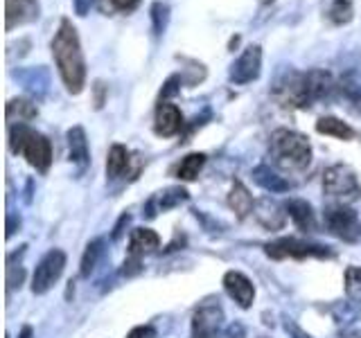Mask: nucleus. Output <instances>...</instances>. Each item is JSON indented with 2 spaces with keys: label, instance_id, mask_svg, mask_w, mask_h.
Wrapping results in <instances>:
<instances>
[{
  "label": "nucleus",
  "instance_id": "c756f323",
  "mask_svg": "<svg viewBox=\"0 0 361 338\" xmlns=\"http://www.w3.org/2000/svg\"><path fill=\"white\" fill-rule=\"evenodd\" d=\"M127 338H156V330L149 325H142V327H135V330H131Z\"/></svg>",
  "mask_w": 361,
  "mask_h": 338
},
{
  "label": "nucleus",
  "instance_id": "a878e982",
  "mask_svg": "<svg viewBox=\"0 0 361 338\" xmlns=\"http://www.w3.org/2000/svg\"><path fill=\"white\" fill-rule=\"evenodd\" d=\"M353 14H355V9L350 0H334L330 11H327V16H330L334 25H345V23L353 20Z\"/></svg>",
  "mask_w": 361,
  "mask_h": 338
},
{
  "label": "nucleus",
  "instance_id": "6e6552de",
  "mask_svg": "<svg viewBox=\"0 0 361 338\" xmlns=\"http://www.w3.org/2000/svg\"><path fill=\"white\" fill-rule=\"evenodd\" d=\"M259 73H262V48L259 45H248L231 65V82L237 86L251 84L259 77Z\"/></svg>",
  "mask_w": 361,
  "mask_h": 338
},
{
  "label": "nucleus",
  "instance_id": "ddd939ff",
  "mask_svg": "<svg viewBox=\"0 0 361 338\" xmlns=\"http://www.w3.org/2000/svg\"><path fill=\"white\" fill-rule=\"evenodd\" d=\"M183 201H188V192L183 187H169L161 194H156L154 199H149L145 208L147 217H156V212H165V210H172L176 206H180Z\"/></svg>",
  "mask_w": 361,
  "mask_h": 338
},
{
  "label": "nucleus",
  "instance_id": "423d86ee",
  "mask_svg": "<svg viewBox=\"0 0 361 338\" xmlns=\"http://www.w3.org/2000/svg\"><path fill=\"white\" fill-rule=\"evenodd\" d=\"M323 219H325L327 230H330L334 237H338V239H343V242H357L359 239L361 223H359V217L353 208L332 206V208L325 210Z\"/></svg>",
  "mask_w": 361,
  "mask_h": 338
},
{
  "label": "nucleus",
  "instance_id": "5701e85b",
  "mask_svg": "<svg viewBox=\"0 0 361 338\" xmlns=\"http://www.w3.org/2000/svg\"><path fill=\"white\" fill-rule=\"evenodd\" d=\"M203 165H206V156H203V154H190L176 167V176L180 180H195L199 176V172L203 169Z\"/></svg>",
  "mask_w": 361,
  "mask_h": 338
},
{
  "label": "nucleus",
  "instance_id": "f704fd0d",
  "mask_svg": "<svg viewBox=\"0 0 361 338\" xmlns=\"http://www.w3.org/2000/svg\"><path fill=\"white\" fill-rule=\"evenodd\" d=\"M259 3H262V5H269V3H274V0H259Z\"/></svg>",
  "mask_w": 361,
  "mask_h": 338
},
{
  "label": "nucleus",
  "instance_id": "9d476101",
  "mask_svg": "<svg viewBox=\"0 0 361 338\" xmlns=\"http://www.w3.org/2000/svg\"><path fill=\"white\" fill-rule=\"evenodd\" d=\"M180 129H183V115L176 104H169V101H161L156 108V118H154V131L163 138H172Z\"/></svg>",
  "mask_w": 361,
  "mask_h": 338
},
{
  "label": "nucleus",
  "instance_id": "9b49d317",
  "mask_svg": "<svg viewBox=\"0 0 361 338\" xmlns=\"http://www.w3.org/2000/svg\"><path fill=\"white\" fill-rule=\"evenodd\" d=\"M224 289L240 307L244 309L251 307V302L255 298V289L251 284V280L244 273H240V270H228V273L224 275Z\"/></svg>",
  "mask_w": 361,
  "mask_h": 338
},
{
  "label": "nucleus",
  "instance_id": "aec40b11",
  "mask_svg": "<svg viewBox=\"0 0 361 338\" xmlns=\"http://www.w3.org/2000/svg\"><path fill=\"white\" fill-rule=\"evenodd\" d=\"M228 206L235 210L237 219H244L248 212L253 210V196L248 194V189L240 183V180H235L233 187H231V194H228Z\"/></svg>",
  "mask_w": 361,
  "mask_h": 338
},
{
  "label": "nucleus",
  "instance_id": "7ed1b4c3",
  "mask_svg": "<svg viewBox=\"0 0 361 338\" xmlns=\"http://www.w3.org/2000/svg\"><path fill=\"white\" fill-rule=\"evenodd\" d=\"M9 146L14 154H20L39 172H48L52 163V146L43 133L30 129L27 124L9 127Z\"/></svg>",
  "mask_w": 361,
  "mask_h": 338
},
{
  "label": "nucleus",
  "instance_id": "cd10ccee",
  "mask_svg": "<svg viewBox=\"0 0 361 338\" xmlns=\"http://www.w3.org/2000/svg\"><path fill=\"white\" fill-rule=\"evenodd\" d=\"M152 20H154V30L156 34H163L169 20V7L165 3H154L152 5Z\"/></svg>",
  "mask_w": 361,
  "mask_h": 338
},
{
  "label": "nucleus",
  "instance_id": "72a5a7b5",
  "mask_svg": "<svg viewBox=\"0 0 361 338\" xmlns=\"http://www.w3.org/2000/svg\"><path fill=\"white\" fill-rule=\"evenodd\" d=\"M341 338H361V332H357V330H345V332H341Z\"/></svg>",
  "mask_w": 361,
  "mask_h": 338
},
{
  "label": "nucleus",
  "instance_id": "473e14b6",
  "mask_svg": "<svg viewBox=\"0 0 361 338\" xmlns=\"http://www.w3.org/2000/svg\"><path fill=\"white\" fill-rule=\"evenodd\" d=\"M75 3V9H77V14L79 16H86V11L90 7V0H73Z\"/></svg>",
  "mask_w": 361,
  "mask_h": 338
},
{
  "label": "nucleus",
  "instance_id": "6ab92c4d",
  "mask_svg": "<svg viewBox=\"0 0 361 338\" xmlns=\"http://www.w3.org/2000/svg\"><path fill=\"white\" fill-rule=\"evenodd\" d=\"M253 180L259 185V187H264L269 192H287L291 187L289 180H285L282 176H278L274 169L267 167V165H259L253 169Z\"/></svg>",
  "mask_w": 361,
  "mask_h": 338
},
{
  "label": "nucleus",
  "instance_id": "393cba45",
  "mask_svg": "<svg viewBox=\"0 0 361 338\" xmlns=\"http://www.w3.org/2000/svg\"><path fill=\"white\" fill-rule=\"evenodd\" d=\"M102 251H104V242H102V239H95V242H90L86 246V253H84V259H82V275L84 277H88L95 270Z\"/></svg>",
  "mask_w": 361,
  "mask_h": 338
},
{
  "label": "nucleus",
  "instance_id": "1a4fd4ad",
  "mask_svg": "<svg viewBox=\"0 0 361 338\" xmlns=\"http://www.w3.org/2000/svg\"><path fill=\"white\" fill-rule=\"evenodd\" d=\"M224 320V309L217 302H203L192 320V338H217Z\"/></svg>",
  "mask_w": 361,
  "mask_h": 338
},
{
  "label": "nucleus",
  "instance_id": "dca6fc26",
  "mask_svg": "<svg viewBox=\"0 0 361 338\" xmlns=\"http://www.w3.org/2000/svg\"><path fill=\"white\" fill-rule=\"evenodd\" d=\"M285 210L289 212V217L293 219V223L298 225L305 232H314L316 230V219H314V210L307 201L302 199H289L285 203Z\"/></svg>",
  "mask_w": 361,
  "mask_h": 338
},
{
  "label": "nucleus",
  "instance_id": "412c9836",
  "mask_svg": "<svg viewBox=\"0 0 361 338\" xmlns=\"http://www.w3.org/2000/svg\"><path fill=\"white\" fill-rule=\"evenodd\" d=\"M37 106L32 104L27 99H11L7 104V120H9V127L14 124H25L27 120L37 118Z\"/></svg>",
  "mask_w": 361,
  "mask_h": 338
},
{
  "label": "nucleus",
  "instance_id": "c85d7f7f",
  "mask_svg": "<svg viewBox=\"0 0 361 338\" xmlns=\"http://www.w3.org/2000/svg\"><path fill=\"white\" fill-rule=\"evenodd\" d=\"M109 5L113 9L122 11V14H129V11H133L135 7L140 5V0H109Z\"/></svg>",
  "mask_w": 361,
  "mask_h": 338
},
{
  "label": "nucleus",
  "instance_id": "f3484780",
  "mask_svg": "<svg viewBox=\"0 0 361 338\" xmlns=\"http://www.w3.org/2000/svg\"><path fill=\"white\" fill-rule=\"evenodd\" d=\"M255 217H257V221L262 223L264 228H269V230H278V228H282V223H285V212H282V208L278 206V203L269 201V199H264V201H259V203H257Z\"/></svg>",
  "mask_w": 361,
  "mask_h": 338
},
{
  "label": "nucleus",
  "instance_id": "2eb2a0df",
  "mask_svg": "<svg viewBox=\"0 0 361 338\" xmlns=\"http://www.w3.org/2000/svg\"><path fill=\"white\" fill-rule=\"evenodd\" d=\"M158 246H161V239H158V234L154 230H149V228H135L131 232V239H129V257L142 259V255L154 253Z\"/></svg>",
  "mask_w": 361,
  "mask_h": 338
},
{
  "label": "nucleus",
  "instance_id": "a211bd4d",
  "mask_svg": "<svg viewBox=\"0 0 361 338\" xmlns=\"http://www.w3.org/2000/svg\"><path fill=\"white\" fill-rule=\"evenodd\" d=\"M131 165V154L127 146L122 144H113L109 151V161H106V174L109 178H120L122 174L129 172Z\"/></svg>",
  "mask_w": 361,
  "mask_h": 338
},
{
  "label": "nucleus",
  "instance_id": "2f4dec72",
  "mask_svg": "<svg viewBox=\"0 0 361 338\" xmlns=\"http://www.w3.org/2000/svg\"><path fill=\"white\" fill-rule=\"evenodd\" d=\"M287 332L291 334V338H312V336H307L305 334L300 327H296V325H291V323H287Z\"/></svg>",
  "mask_w": 361,
  "mask_h": 338
},
{
  "label": "nucleus",
  "instance_id": "0eeeda50",
  "mask_svg": "<svg viewBox=\"0 0 361 338\" xmlns=\"http://www.w3.org/2000/svg\"><path fill=\"white\" fill-rule=\"evenodd\" d=\"M63 268H66V255L63 251H50V253H45V257L39 262L37 270H34V277H32V291L34 293H48L52 287H54V282L61 277L63 273Z\"/></svg>",
  "mask_w": 361,
  "mask_h": 338
},
{
  "label": "nucleus",
  "instance_id": "20e7f679",
  "mask_svg": "<svg viewBox=\"0 0 361 338\" xmlns=\"http://www.w3.org/2000/svg\"><path fill=\"white\" fill-rule=\"evenodd\" d=\"M323 189L325 194H330L343 203L357 201L361 196V185L357 180V174L348 165H334L327 169L323 178Z\"/></svg>",
  "mask_w": 361,
  "mask_h": 338
},
{
  "label": "nucleus",
  "instance_id": "4468645a",
  "mask_svg": "<svg viewBox=\"0 0 361 338\" xmlns=\"http://www.w3.org/2000/svg\"><path fill=\"white\" fill-rule=\"evenodd\" d=\"M68 158H71V163L79 167V172L86 169L88 165V140H86V133L82 127H73L68 131Z\"/></svg>",
  "mask_w": 361,
  "mask_h": 338
},
{
  "label": "nucleus",
  "instance_id": "bb28decb",
  "mask_svg": "<svg viewBox=\"0 0 361 338\" xmlns=\"http://www.w3.org/2000/svg\"><path fill=\"white\" fill-rule=\"evenodd\" d=\"M345 293L355 304H361V266H350L345 270Z\"/></svg>",
  "mask_w": 361,
  "mask_h": 338
},
{
  "label": "nucleus",
  "instance_id": "f257e3e1",
  "mask_svg": "<svg viewBox=\"0 0 361 338\" xmlns=\"http://www.w3.org/2000/svg\"><path fill=\"white\" fill-rule=\"evenodd\" d=\"M50 48H52L56 70H59L68 93L79 95L84 90V82H86V61H84L82 43H79V34L68 18L59 23V30H56Z\"/></svg>",
  "mask_w": 361,
  "mask_h": 338
},
{
  "label": "nucleus",
  "instance_id": "f03ea898",
  "mask_svg": "<svg viewBox=\"0 0 361 338\" xmlns=\"http://www.w3.org/2000/svg\"><path fill=\"white\" fill-rule=\"evenodd\" d=\"M269 149L274 163L285 172H302L312 163V144L305 135L296 131L278 129L271 135Z\"/></svg>",
  "mask_w": 361,
  "mask_h": 338
},
{
  "label": "nucleus",
  "instance_id": "b1692460",
  "mask_svg": "<svg viewBox=\"0 0 361 338\" xmlns=\"http://www.w3.org/2000/svg\"><path fill=\"white\" fill-rule=\"evenodd\" d=\"M341 90L348 99V106L353 108L357 115H361V79L345 77L341 82Z\"/></svg>",
  "mask_w": 361,
  "mask_h": 338
},
{
  "label": "nucleus",
  "instance_id": "4be33fe9",
  "mask_svg": "<svg viewBox=\"0 0 361 338\" xmlns=\"http://www.w3.org/2000/svg\"><path fill=\"white\" fill-rule=\"evenodd\" d=\"M316 131L323 133V135H332V138H341V140L355 138L353 127H348V124L338 118H321L319 122H316Z\"/></svg>",
  "mask_w": 361,
  "mask_h": 338
},
{
  "label": "nucleus",
  "instance_id": "7c9ffc66",
  "mask_svg": "<svg viewBox=\"0 0 361 338\" xmlns=\"http://www.w3.org/2000/svg\"><path fill=\"white\" fill-rule=\"evenodd\" d=\"M244 325H240V323H233V325H228L224 330V334H221V338H244Z\"/></svg>",
  "mask_w": 361,
  "mask_h": 338
},
{
  "label": "nucleus",
  "instance_id": "39448f33",
  "mask_svg": "<svg viewBox=\"0 0 361 338\" xmlns=\"http://www.w3.org/2000/svg\"><path fill=\"white\" fill-rule=\"evenodd\" d=\"M264 251H267L269 257H274V259H285V257H296V259H305V257H334V253L330 251V246L310 244V242L296 239V237H285V239L269 242L264 246Z\"/></svg>",
  "mask_w": 361,
  "mask_h": 338
},
{
  "label": "nucleus",
  "instance_id": "f8f14e48",
  "mask_svg": "<svg viewBox=\"0 0 361 338\" xmlns=\"http://www.w3.org/2000/svg\"><path fill=\"white\" fill-rule=\"evenodd\" d=\"M7 5V32L14 27L27 25V23L39 18V3L37 0H5Z\"/></svg>",
  "mask_w": 361,
  "mask_h": 338
}]
</instances>
